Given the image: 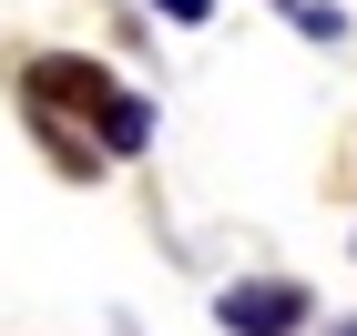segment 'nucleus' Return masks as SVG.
Listing matches in <instances>:
<instances>
[{"instance_id":"nucleus-5","label":"nucleus","mask_w":357,"mask_h":336,"mask_svg":"<svg viewBox=\"0 0 357 336\" xmlns=\"http://www.w3.org/2000/svg\"><path fill=\"white\" fill-rule=\"evenodd\" d=\"M153 10H164V21H184V31H194V21H215V0H153Z\"/></svg>"},{"instance_id":"nucleus-3","label":"nucleus","mask_w":357,"mask_h":336,"mask_svg":"<svg viewBox=\"0 0 357 336\" xmlns=\"http://www.w3.org/2000/svg\"><path fill=\"white\" fill-rule=\"evenodd\" d=\"M92 133H102V153H143V143H153V102H143V92H112V102L92 112Z\"/></svg>"},{"instance_id":"nucleus-7","label":"nucleus","mask_w":357,"mask_h":336,"mask_svg":"<svg viewBox=\"0 0 357 336\" xmlns=\"http://www.w3.org/2000/svg\"><path fill=\"white\" fill-rule=\"evenodd\" d=\"M275 10H296V0H275Z\"/></svg>"},{"instance_id":"nucleus-6","label":"nucleus","mask_w":357,"mask_h":336,"mask_svg":"<svg viewBox=\"0 0 357 336\" xmlns=\"http://www.w3.org/2000/svg\"><path fill=\"white\" fill-rule=\"evenodd\" d=\"M327 336H357V326H327Z\"/></svg>"},{"instance_id":"nucleus-2","label":"nucleus","mask_w":357,"mask_h":336,"mask_svg":"<svg viewBox=\"0 0 357 336\" xmlns=\"http://www.w3.org/2000/svg\"><path fill=\"white\" fill-rule=\"evenodd\" d=\"M21 92H31V112H102V102H112V92H123V82H112L102 61H72V51H41V61H31V72H21Z\"/></svg>"},{"instance_id":"nucleus-4","label":"nucleus","mask_w":357,"mask_h":336,"mask_svg":"<svg viewBox=\"0 0 357 336\" xmlns=\"http://www.w3.org/2000/svg\"><path fill=\"white\" fill-rule=\"evenodd\" d=\"M296 31L306 41H347V10H337V0H296Z\"/></svg>"},{"instance_id":"nucleus-1","label":"nucleus","mask_w":357,"mask_h":336,"mask_svg":"<svg viewBox=\"0 0 357 336\" xmlns=\"http://www.w3.org/2000/svg\"><path fill=\"white\" fill-rule=\"evenodd\" d=\"M306 316H317V296H306L296 275H235L215 296V326L225 336H306Z\"/></svg>"}]
</instances>
